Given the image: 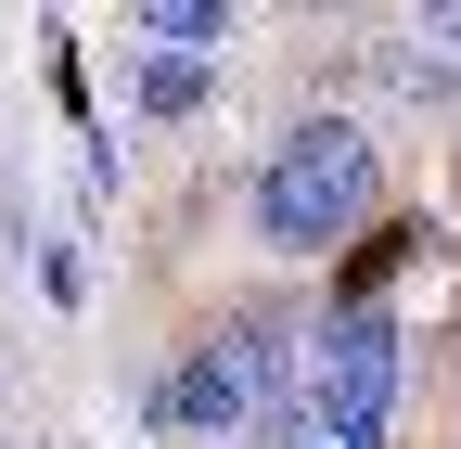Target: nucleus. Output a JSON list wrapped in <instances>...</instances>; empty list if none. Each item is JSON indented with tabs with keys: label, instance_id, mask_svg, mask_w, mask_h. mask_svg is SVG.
<instances>
[{
	"label": "nucleus",
	"instance_id": "1",
	"mask_svg": "<svg viewBox=\"0 0 461 449\" xmlns=\"http://www.w3.org/2000/svg\"><path fill=\"white\" fill-rule=\"evenodd\" d=\"M372 206H384V154H372L359 116H295V129L269 142V167H257V232H269L282 257L359 244Z\"/></svg>",
	"mask_w": 461,
	"mask_h": 449
},
{
	"label": "nucleus",
	"instance_id": "2",
	"mask_svg": "<svg viewBox=\"0 0 461 449\" xmlns=\"http://www.w3.org/2000/svg\"><path fill=\"white\" fill-rule=\"evenodd\" d=\"M397 372H411V334H397V308H321L308 334V411L346 424V436H384L397 424Z\"/></svg>",
	"mask_w": 461,
	"mask_h": 449
},
{
	"label": "nucleus",
	"instance_id": "3",
	"mask_svg": "<svg viewBox=\"0 0 461 449\" xmlns=\"http://www.w3.org/2000/svg\"><path fill=\"white\" fill-rule=\"evenodd\" d=\"M154 424L167 436H244L257 424V360H244V334H205V347H180V372L154 385Z\"/></svg>",
	"mask_w": 461,
	"mask_h": 449
},
{
	"label": "nucleus",
	"instance_id": "4",
	"mask_svg": "<svg viewBox=\"0 0 461 449\" xmlns=\"http://www.w3.org/2000/svg\"><path fill=\"white\" fill-rule=\"evenodd\" d=\"M423 244H436L423 218H372V232L346 244V270H333V308H372V296H384V283H397V270H411Z\"/></svg>",
	"mask_w": 461,
	"mask_h": 449
},
{
	"label": "nucleus",
	"instance_id": "5",
	"mask_svg": "<svg viewBox=\"0 0 461 449\" xmlns=\"http://www.w3.org/2000/svg\"><path fill=\"white\" fill-rule=\"evenodd\" d=\"M141 116H205V90H218V65H205V51H141Z\"/></svg>",
	"mask_w": 461,
	"mask_h": 449
},
{
	"label": "nucleus",
	"instance_id": "6",
	"mask_svg": "<svg viewBox=\"0 0 461 449\" xmlns=\"http://www.w3.org/2000/svg\"><path fill=\"white\" fill-rule=\"evenodd\" d=\"M154 51H205V65H218V39H230V0H141V14H129Z\"/></svg>",
	"mask_w": 461,
	"mask_h": 449
},
{
	"label": "nucleus",
	"instance_id": "7",
	"mask_svg": "<svg viewBox=\"0 0 461 449\" xmlns=\"http://www.w3.org/2000/svg\"><path fill=\"white\" fill-rule=\"evenodd\" d=\"M397 90H411V103H448L461 90V65H448V39H423V51H397V65H384Z\"/></svg>",
	"mask_w": 461,
	"mask_h": 449
},
{
	"label": "nucleus",
	"instance_id": "8",
	"mask_svg": "<svg viewBox=\"0 0 461 449\" xmlns=\"http://www.w3.org/2000/svg\"><path fill=\"white\" fill-rule=\"evenodd\" d=\"M423 39H448V51H461V0H423Z\"/></svg>",
	"mask_w": 461,
	"mask_h": 449
},
{
	"label": "nucleus",
	"instance_id": "9",
	"mask_svg": "<svg viewBox=\"0 0 461 449\" xmlns=\"http://www.w3.org/2000/svg\"><path fill=\"white\" fill-rule=\"evenodd\" d=\"M308 449H384V436H346V424H321V436H308Z\"/></svg>",
	"mask_w": 461,
	"mask_h": 449
},
{
	"label": "nucleus",
	"instance_id": "10",
	"mask_svg": "<svg viewBox=\"0 0 461 449\" xmlns=\"http://www.w3.org/2000/svg\"><path fill=\"white\" fill-rule=\"evenodd\" d=\"M448 347H461V334H448Z\"/></svg>",
	"mask_w": 461,
	"mask_h": 449
}]
</instances>
